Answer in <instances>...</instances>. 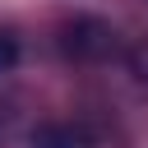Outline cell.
I'll return each mask as SVG.
<instances>
[{
  "label": "cell",
  "instance_id": "cell-1",
  "mask_svg": "<svg viewBox=\"0 0 148 148\" xmlns=\"http://www.w3.org/2000/svg\"><path fill=\"white\" fill-rule=\"evenodd\" d=\"M60 51L69 60H83V65H97L106 56H116V28L106 18H92V14H79L60 28Z\"/></svg>",
  "mask_w": 148,
  "mask_h": 148
},
{
  "label": "cell",
  "instance_id": "cell-2",
  "mask_svg": "<svg viewBox=\"0 0 148 148\" xmlns=\"http://www.w3.org/2000/svg\"><path fill=\"white\" fill-rule=\"evenodd\" d=\"M28 148H92V139H88L79 125L51 120V125H37V130L28 134Z\"/></svg>",
  "mask_w": 148,
  "mask_h": 148
},
{
  "label": "cell",
  "instance_id": "cell-3",
  "mask_svg": "<svg viewBox=\"0 0 148 148\" xmlns=\"http://www.w3.org/2000/svg\"><path fill=\"white\" fill-rule=\"evenodd\" d=\"M125 60H130V74H134L139 83H148V37H139V42L130 46V56H125Z\"/></svg>",
  "mask_w": 148,
  "mask_h": 148
},
{
  "label": "cell",
  "instance_id": "cell-4",
  "mask_svg": "<svg viewBox=\"0 0 148 148\" xmlns=\"http://www.w3.org/2000/svg\"><path fill=\"white\" fill-rule=\"evenodd\" d=\"M14 65H18V42H14V37L0 28V74H9Z\"/></svg>",
  "mask_w": 148,
  "mask_h": 148
}]
</instances>
